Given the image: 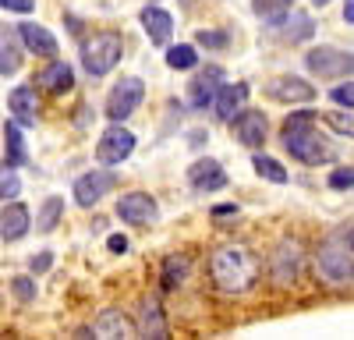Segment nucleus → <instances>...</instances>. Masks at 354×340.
Masks as SVG:
<instances>
[{"label": "nucleus", "instance_id": "obj_1", "mask_svg": "<svg viewBox=\"0 0 354 340\" xmlns=\"http://www.w3.org/2000/svg\"><path fill=\"white\" fill-rule=\"evenodd\" d=\"M209 276L223 294H245L259 280V259L248 245H220L209 259Z\"/></svg>", "mask_w": 354, "mask_h": 340}, {"label": "nucleus", "instance_id": "obj_2", "mask_svg": "<svg viewBox=\"0 0 354 340\" xmlns=\"http://www.w3.org/2000/svg\"><path fill=\"white\" fill-rule=\"evenodd\" d=\"M283 149L312 167L333 160V142L315 128V110H294L283 121Z\"/></svg>", "mask_w": 354, "mask_h": 340}, {"label": "nucleus", "instance_id": "obj_3", "mask_svg": "<svg viewBox=\"0 0 354 340\" xmlns=\"http://www.w3.org/2000/svg\"><path fill=\"white\" fill-rule=\"evenodd\" d=\"M315 273L326 280L330 287L351 283V223L337 227V231L315 248Z\"/></svg>", "mask_w": 354, "mask_h": 340}, {"label": "nucleus", "instance_id": "obj_4", "mask_svg": "<svg viewBox=\"0 0 354 340\" xmlns=\"http://www.w3.org/2000/svg\"><path fill=\"white\" fill-rule=\"evenodd\" d=\"M121 53H124L121 32H96L93 39L82 43V68L93 78H103V75H110L117 68Z\"/></svg>", "mask_w": 354, "mask_h": 340}, {"label": "nucleus", "instance_id": "obj_5", "mask_svg": "<svg viewBox=\"0 0 354 340\" xmlns=\"http://www.w3.org/2000/svg\"><path fill=\"white\" fill-rule=\"evenodd\" d=\"M301 266H305V248H301L298 238H283L270 255V276L280 287H290V283L301 276Z\"/></svg>", "mask_w": 354, "mask_h": 340}, {"label": "nucleus", "instance_id": "obj_6", "mask_svg": "<svg viewBox=\"0 0 354 340\" xmlns=\"http://www.w3.org/2000/svg\"><path fill=\"white\" fill-rule=\"evenodd\" d=\"M142 96H145L142 78H121V82L110 89V96H106V117H110V121L131 117V113L138 110V103H142Z\"/></svg>", "mask_w": 354, "mask_h": 340}, {"label": "nucleus", "instance_id": "obj_7", "mask_svg": "<svg viewBox=\"0 0 354 340\" xmlns=\"http://www.w3.org/2000/svg\"><path fill=\"white\" fill-rule=\"evenodd\" d=\"M305 68L319 78H344V75H351V50L315 46L305 53Z\"/></svg>", "mask_w": 354, "mask_h": 340}, {"label": "nucleus", "instance_id": "obj_8", "mask_svg": "<svg viewBox=\"0 0 354 340\" xmlns=\"http://www.w3.org/2000/svg\"><path fill=\"white\" fill-rule=\"evenodd\" d=\"M135 153V135L121 124V121H113L103 135H100V146H96V156L100 163L106 167H117V163H124L128 156Z\"/></svg>", "mask_w": 354, "mask_h": 340}, {"label": "nucleus", "instance_id": "obj_9", "mask_svg": "<svg viewBox=\"0 0 354 340\" xmlns=\"http://www.w3.org/2000/svg\"><path fill=\"white\" fill-rule=\"evenodd\" d=\"M117 216L131 227H149L160 220V202L149 191H128L117 198Z\"/></svg>", "mask_w": 354, "mask_h": 340}, {"label": "nucleus", "instance_id": "obj_10", "mask_svg": "<svg viewBox=\"0 0 354 340\" xmlns=\"http://www.w3.org/2000/svg\"><path fill=\"white\" fill-rule=\"evenodd\" d=\"M117 188V174L113 170H88V174H82L75 181V202L82 209H93L103 195H110Z\"/></svg>", "mask_w": 354, "mask_h": 340}, {"label": "nucleus", "instance_id": "obj_11", "mask_svg": "<svg viewBox=\"0 0 354 340\" xmlns=\"http://www.w3.org/2000/svg\"><path fill=\"white\" fill-rule=\"evenodd\" d=\"M227 124H230L234 138H238L241 146H248V149H259L262 142H266V131H270V121H266V113H262V110H245V106L234 113Z\"/></svg>", "mask_w": 354, "mask_h": 340}, {"label": "nucleus", "instance_id": "obj_12", "mask_svg": "<svg viewBox=\"0 0 354 340\" xmlns=\"http://www.w3.org/2000/svg\"><path fill=\"white\" fill-rule=\"evenodd\" d=\"M266 96L277 100V103H312L319 93H315V85L298 78V75H277L266 82Z\"/></svg>", "mask_w": 354, "mask_h": 340}, {"label": "nucleus", "instance_id": "obj_13", "mask_svg": "<svg viewBox=\"0 0 354 340\" xmlns=\"http://www.w3.org/2000/svg\"><path fill=\"white\" fill-rule=\"evenodd\" d=\"M188 181H192V188L198 191V195H209V191H220V188H227V174H223V167L216 163V160H195L192 167H188Z\"/></svg>", "mask_w": 354, "mask_h": 340}, {"label": "nucleus", "instance_id": "obj_14", "mask_svg": "<svg viewBox=\"0 0 354 340\" xmlns=\"http://www.w3.org/2000/svg\"><path fill=\"white\" fill-rule=\"evenodd\" d=\"M8 110H11V117H15L18 128H32L36 117H39V100H36L32 85H18V89H11Z\"/></svg>", "mask_w": 354, "mask_h": 340}, {"label": "nucleus", "instance_id": "obj_15", "mask_svg": "<svg viewBox=\"0 0 354 340\" xmlns=\"http://www.w3.org/2000/svg\"><path fill=\"white\" fill-rule=\"evenodd\" d=\"M93 333L96 337H103V340H117V337H135V323L124 316L121 308H103L100 316H96V323H93Z\"/></svg>", "mask_w": 354, "mask_h": 340}, {"label": "nucleus", "instance_id": "obj_16", "mask_svg": "<svg viewBox=\"0 0 354 340\" xmlns=\"http://www.w3.org/2000/svg\"><path fill=\"white\" fill-rule=\"evenodd\" d=\"M28 227H32V216H28V209L21 202H8L4 209H0V238H4V241L25 238Z\"/></svg>", "mask_w": 354, "mask_h": 340}, {"label": "nucleus", "instance_id": "obj_17", "mask_svg": "<svg viewBox=\"0 0 354 340\" xmlns=\"http://www.w3.org/2000/svg\"><path fill=\"white\" fill-rule=\"evenodd\" d=\"M248 100V85L245 82H234V85H220L216 96H213V110H216V117L220 121H230L234 113H238Z\"/></svg>", "mask_w": 354, "mask_h": 340}, {"label": "nucleus", "instance_id": "obj_18", "mask_svg": "<svg viewBox=\"0 0 354 340\" xmlns=\"http://www.w3.org/2000/svg\"><path fill=\"white\" fill-rule=\"evenodd\" d=\"M220 78H223V68H205L195 82H192V106L195 110H209L213 106V96L220 89Z\"/></svg>", "mask_w": 354, "mask_h": 340}, {"label": "nucleus", "instance_id": "obj_19", "mask_svg": "<svg viewBox=\"0 0 354 340\" xmlns=\"http://www.w3.org/2000/svg\"><path fill=\"white\" fill-rule=\"evenodd\" d=\"M135 333H142V337H156V340H160V337H167V319H163V308H160V301H156V298H142Z\"/></svg>", "mask_w": 354, "mask_h": 340}, {"label": "nucleus", "instance_id": "obj_20", "mask_svg": "<svg viewBox=\"0 0 354 340\" xmlns=\"http://www.w3.org/2000/svg\"><path fill=\"white\" fill-rule=\"evenodd\" d=\"M142 28H145V36H149L156 46H163L170 39V32H174V18L163 8H156V4H145L142 8Z\"/></svg>", "mask_w": 354, "mask_h": 340}, {"label": "nucleus", "instance_id": "obj_21", "mask_svg": "<svg viewBox=\"0 0 354 340\" xmlns=\"http://www.w3.org/2000/svg\"><path fill=\"white\" fill-rule=\"evenodd\" d=\"M36 82L43 85L46 93H57V96H61V93H68L71 85H75V71H71V64H64V61H50V64L39 71Z\"/></svg>", "mask_w": 354, "mask_h": 340}, {"label": "nucleus", "instance_id": "obj_22", "mask_svg": "<svg viewBox=\"0 0 354 340\" xmlns=\"http://www.w3.org/2000/svg\"><path fill=\"white\" fill-rule=\"evenodd\" d=\"M18 36H21V43L32 50V53H39V57H53L57 53V36L50 32V28H43V25H21L18 28Z\"/></svg>", "mask_w": 354, "mask_h": 340}, {"label": "nucleus", "instance_id": "obj_23", "mask_svg": "<svg viewBox=\"0 0 354 340\" xmlns=\"http://www.w3.org/2000/svg\"><path fill=\"white\" fill-rule=\"evenodd\" d=\"M277 28L283 32V39H290V43H305V39H312V32H315V25H312V15H305V11H283V18L277 21Z\"/></svg>", "mask_w": 354, "mask_h": 340}, {"label": "nucleus", "instance_id": "obj_24", "mask_svg": "<svg viewBox=\"0 0 354 340\" xmlns=\"http://www.w3.org/2000/svg\"><path fill=\"white\" fill-rule=\"evenodd\" d=\"M4 163L8 167H28V149H25V138H21V128L11 121V124H4Z\"/></svg>", "mask_w": 354, "mask_h": 340}, {"label": "nucleus", "instance_id": "obj_25", "mask_svg": "<svg viewBox=\"0 0 354 340\" xmlns=\"http://www.w3.org/2000/svg\"><path fill=\"white\" fill-rule=\"evenodd\" d=\"M188 270H192L188 255H170V259H163V273H160L163 287H167V291H177V287L188 280Z\"/></svg>", "mask_w": 354, "mask_h": 340}, {"label": "nucleus", "instance_id": "obj_26", "mask_svg": "<svg viewBox=\"0 0 354 340\" xmlns=\"http://www.w3.org/2000/svg\"><path fill=\"white\" fill-rule=\"evenodd\" d=\"M61 216H64V198L61 195H50L46 202H43V209H39V216H36V231L39 234H50L57 223H61Z\"/></svg>", "mask_w": 354, "mask_h": 340}, {"label": "nucleus", "instance_id": "obj_27", "mask_svg": "<svg viewBox=\"0 0 354 340\" xmlns=\"http://www.w3.org/2000/svg\"><path fill=\"white\" fill-rule=\"evenodd\" d=\"M21 68V50L18 43L8 36V32H0V75H15Z\"/></svg>", "mask_w": 354, "mask_h": 340}, {"label": "nucleus", "instance_id": "obj_28", "mask_svg": "<svg viewBox=\"0 0 354 340\" xmlns=\"http://www.w3.org/2000/svg\"><path fill=\"white\" fill-rule=\"evenodd\" d=\"M167 64H170L174 71H192V68L198 64V53H195L192 43H177V46L167 50Z\"/></svg>", "mask_w": 354, "mask_h": 340}, {"label": "nucleus", "instance_id": "obj_29", "mask_svg": "<svg viewBox=\"0 0 354 340\" xmlns=\"http://www.w3.org/2000/svg\"><path fill=\"white\" fill-rule=\"evenodd\" d=\"M252 167H255V174H259V178L273 181V185H287V170H283L273 156H262V153H255V156H252Z\"/></svg>", "mask_w": 354, "mask_h": 340}, {"label": "nucleus", "instance_id": "obj_30", "mask_svg": "<svg viewBox=\"0 0 354 340\" xmlns=\"http://www.w3.org/2000/svg\"><path fill=\"white\" fill-rule=\"evenodd\" d=\"M252 11L259 18H266L270 28H277V21L283 18V4H280V0H252Z\"/></svg>", "mask_w": 354, "mask_h": 340}, {"label": "nucleus", "instance_id": "obj_31", "mask_svg": "<svg viewBox=\"0 0 354 340\" xmlns=\"http://www.w3.org/2000/svg\"><path fill=\"white\" fill-rule=\"evenodd\" d=\"M21 191V181H18V174H15V167H8V163H0V198H15Z\"/></svg>", "mask_w": 354, "mask_h": 340}, {"label": "nucleus", "instance_id": "obj_32", "mask_svg": "<svg viewBox=\"0 0 354 340\" xmlns=\"http://www.w3.org/2000/svg\"><path fill=\"white\" fill-rule=\"evenodd\" d=\"M195 39H198L202 46H209V50H223V46L230 43V36H227V32H216V28H202Z\"/></svg>", "mask_w": 354, "mask_h": 340}, {"label": "nucleus", "instance_id": "obj_33", "mask_svg": "<svg viewBox=\"0 0 354 340\" xmlns=\"http://www.w3.org/2000/svg\"><path fill=\"white\" fill-rule=\"evenodd\" d=\"M11 287H15L18 301H32V298H36V280H28V276H15Z\"/></svg>", "mask_w": 354, "mask_h": 340}, {"label": "nucleus", "instance_id": "obj_34", "mask_svg": "<svg viewBox=\"0 0 354 340\" xmlns=\"http://www.w3.org/2000/svg\"><path fill=\"white\" fill-rule=\"evenodd\" d=\"M351 185H354L351 167H337L333 174H330V188H337V191H351Z\"/></svg>", "mask_w": 354, "mask_h": 340}, {"label": "nucleus", "instance_id": "obj_35", "mask_svg": "<svg viewBox=\"0 0 354 340\" xmlns=\"http://www.w3.org/2000/svg\"><path fill=\"white\" fill-rule=\"evenodd\" d=\"M4 11H15V15H32L36 11V0H0Z\"/></svg>", "mask_w": 354, "mask_h": 340}, {"label": "nucleus", "instance_id": "obj_36", "mask_svg": "<svg viewBox=\"0 0 354 340\" xmlns=\"http://www.w3.org/2000/svg\"><path fill=\"white\" fill-rule=\"evenodd\" d=\"M333 103H337V106H347V110L354 106V93H351V82H347V85H337V89H333Z\"/></svg>", "mask_w": 354, "mask_h": 340}, {"label": "nucleus", "instance_id": "obj_37", "mask_svg": "<svg viewBox=\"0 0 354 340\" xmlns=\"http://www.w3.org/2000/svg\"><path fill=\"white\" fill-rule=\"evenodd\" d=\"M28 266H32V273H46L53 266V255L50 252H39V255H32V263H28Z\"/></svg>", "mask_w": 354, "mask_h": 340}, {"label": "nucleus", "instance_id": "obj_38", "mask_svg": "<svg viewBox=\"0 0 354 340\" xmlns=\"http://www.w3.org/2000/svg\"><path fill=\"white\" fill-rule=\"evenodd\" d=\"M330 124H333L340 135H351V113H333V117H330Z\"/></svg>", "mask_w": 354, "mask_h": 340}, {"label": "nucleus", "instance_id": "obj_39", "mask_svg": "<svg viewBox=\"0 0 354 340\" xmlns=\"http://www.w3.org/2000/svg\"><path fill=\"white\" fill-rule=\"evenodd\" d=\"M106 248L121 255V252H128V238H124V234H110V238H106Z\"/></svg>", "mask_w": 354, "mask_h": 340}, {"label": "nucleus", "instance_id": "obj_40", "mask_svg": "<svg viewBox=\"0 0 354 340\" xmlns=\"http://www.w3.org/2000/svg\"><path fill=\"white\" fill-rule=\"evenodd\" d=\"M234 213H238V206H230V202H223V206L213 209V216H234Z\"/></svg>", "mask_w": 354, "mask_h": 340}, {"label": "nucleus", "instance_id": "obj_41", "mask_svg": "<svg viewBox=\"0 0 354 340\" xmlns=\"http://www.w3.org/2000/svg\"><path fill=\"white\" fill-rule=\"evenodd\" d=\"M344 21H347V25L354 21V0H344Z\"/></svg>", "mask_w": 354, "mask_h": 340}, {"label": "nucleus", "instance_id": "obj_42", "mask_svg": "<svg viewBox=\"0 0 354 340\" xmlns=\"http://www.w3.org/2000/svg\"><path fill=\"white\" fill-rule=\"evenodd\" d=\"M205 138H209V135H205V131H192V146H202Z\"/></svg>", "mask_w": 354, "mask_h": 340}, {"label": "nucleus", "instance_id": "obj_43", "mask_svg": "<svg viewBox=\"0 0 354 340\" xmlns=\"http://www.w3.org/2000/svg\"><path fill=\"white\" fill-rule=\"evenodd\" d=\"M312 4H315V8H326V4H330V0H312Z\"/></svg>", "mask_w": 354, "mask_h": 340}, {"label": "nucleus", "instance_id": "obj_44", "mask_svg": "<svg viewBox=\"0 0 354 340\" xmlns=\"http://www.w3.org/2000/svg\"><path fill=\"white\" fill-rule=\"evenodd\" d=\"M280 4H283V8H287V4H294V0H280Z\"/></svg>", "mask_w": 354, "mask_h": 340}, {"label": "nucleus", "instance_id": "obj_45", "mask_svg": "<svg viewBox=\"0 0 354 340\" xmlns=\"http://www.w3.org/2000/svg\"><path fill=\"white\" fill-rule=\"evenodd\" d=\"M149 4H156V0H149Z\"/></svg>", "mask_w": 354, "mask_h": 340}]
</instances>
